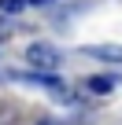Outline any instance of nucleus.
<instances>
[{
	"instance_id": "obj_4",
	"label": "nucleus",
	"mask_w": 122,
	"mask_h": 125,
	"mask_svg": "<svg viewBox=\"0 0 122 125\" xmlns=\"http://www.w3.org/2000/svg\"><path fill=\"white\" fill-rule=\"evenodd\" d=\"M26 0H0V11H22Z\"/></svg>"
},
{
	"instance_id": "obj_1",
	"label": "nucleus",
	"mask_w": 122,
	"mask_h": 125,
	"mask_svg": "<svg viewBox=\"0 0 122 125\" xmlns=\"http://www.w3.org/2000/svg\"><path fill=\"white\" fill-rule=\"evenodd\" d=\"M26 62H30L33 70H59L63 55H59L52 44H44V41H33V44L26 48Z\"/></svg>"
},
{
	"instance_id": "obj_5",
	"label": "nucleus",
	"mask_w": 122,
	"mask_h": 125,
	"mask_svg": "<svg viewBox=\"0 0 122 125\" xmlns=\"http://www.w3.org/2000/svg\"><path fill=\"white\" fill-rule=\"evenodd\" d=\"M11 37V26H4V22H0V41H8Z\"/></svg>"
},
{
	"instance_id": "obj_2",
	"label": "nucleus",
	"mask_w": 122,
	"mask_h": 125,
	"mask_svg": "<svg viewBox=\"0 0 122 125\" xmlns=\"http://www.w3.org/2000/svg\"><path fill=\"white\" fill-rule=\"evenodd\" d=\"M85 55L104 59V62H122V44H89Z\"/></svg>"
},
{
	"instance_id": "obj_6",
	"label": "nucleus",
	"mask_w": 122,
	"mask_h": 125,
	"mask_svg": "<svg viewBox=\"0 0 122 125\" xmlns=\"http://www.w3.org/2000/svg\"><path fill=\"white\" fill-rule=\"evenodd\" d=\"M26 4H33V8H37V4H52V0H26Z\"/></svg>"
},
{
	"instance_id": "obj_7",
	"label": "nucleus",
	"mask_w": 122,
	"mask_h": 125,
	"mask_svg": "<svg viewBox=\"0 0 122 125\" xmlns=\"http://www.w3.org/2000/svg\"><path fill=\"white\" fill-rule=\"evenodd\" d=\"M37 125H55V121H48V118H41V121H37Z\"/></svg>"
},
{
	"instance_id": "obj_3",
	"label": "nucleus",
	"mask_w": 122,
	"mask_h": 125,
	"mask_svg": "<svg viewBox=\"0 0 122 125\" xmlns=\"http://www.w3.org/2000/svg\"><path fill=\"white\" fill-rule=\"evenodd\" d=\"M85 88H89L93 96H107V92L115 88V77H111V74H93V77H85Z\"/></svg>"
}]
</instances>
